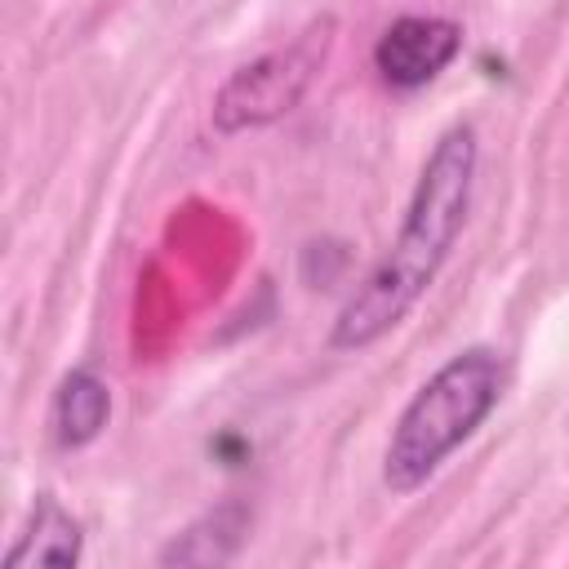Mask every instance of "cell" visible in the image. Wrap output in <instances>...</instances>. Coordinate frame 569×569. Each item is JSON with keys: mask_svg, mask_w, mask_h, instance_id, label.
I'll return each mask as SVG.
<instances>
[{"mask_svg": "<svg viewBox=\"0 0 569 569\" xmlns=\"http://www.w3.org/2000/svg\"><path fill=\"white\" fill-rule=\"evenodd\" d=\"M476 164H480L476 129L449 124L436 138V147H431V156L413 182L400 236L373 262V271L356 284V293L342 302V311L329 329L333 351L373 347L382 333H391L418 307V298L440 276V267H445V258H449V249L467 222Z\"/></svg>", "mask_w": 569, "mask_h": 569, "instance_id": "cell-1", "label": "cell"}, {"mask_svg": "<svg viewBox=\"0 0 569 569\" xmlns=\"http://www.w3.org/2000/svg\"><path fill=\"white\" fill-rule=\"evenodd\" d=\"M507 382V365L493 347H462L449 356L400 409L387 453L382 485L391 493H413L436 476V467L493 413Z\"/></svg>", "mask_w": 569, "mask_h": 569, "instance_id": "cell-2", "label": "cell"}, {"mask_svg": "<svg viewBox=\"0 0 569 569\" xmlns=\"http://www.w3.org/2000/svg\"><path fill=\"white\" fill-rule=\"evenodd\" d=\"M329 44H333V18H316L284 49H271V53L244 62L240 71H231L213 98V129L240 133V129H258V124L289 116L302 102V93L311 89V80L320 76Z\"/></svg>", "mask_w": 569, "mask_h": 569, "instance_id": "cell-3", "label": "cell"}, {"mask_svg": "<svg viewBox=\"0 0 569 569\" xmlns=\"http://www.w3.org/2000/svg\"><path fill=\"white\" fill-rule=\"evenodd\" d=\"M458 49H462V27L453 18L405 13L378 36L373 67L391 89H422L458 58Z\"/></svg>", "mask_w": 569, "mask_h": 569, "instance_id": "cell-4", "label": "cell"}, {"mask_svg": "<svg viewBox=\"0 0 569 569\" xmlns=\"http://www.w3.org/2000/svg\"><path fill=\"white\" fill-rule=\"evenodd\" d=\"M80 520L53 493H36L22 538L4 551V569H71L80 560Z\"/></svg>", "mask_w": 569, "mask_h": 569, "instance_id": "cell-5", "label": "cell"}, {"mask_svg": "<svg viewBox=\"0 0 569 569\" xmlns=\"http://www.w3.org/2000/svg\"><path fill=\"white\" fill-rule=\"evenodd\" d=\"M111 418V391L98 373L71 369L53 391V440L62 449H84L102 436Z\"/></svg>", "mask_w": 569, "mask_h": 569, "instance_id": "cell-6", "label": "cell"}, {"mask_svg": "<svg viewBox=\"0 0 569 569\" xmlns=\"http://www.w3.org/2000/svg\"><path fill=\"white\" fill-rule=\"evenodd\" d=\"M244 525H249L244 507L227 502V507L209 511L204 520H196L191 529H182V533L160 551V560H164V565H173V560H178V565H218V560H231L236 547H240V538H244Z\"/></svg>", "mask_w": 569, "mask_h": 569, "instance_id": "cell-7", "label": "cell"}]
</instances>
